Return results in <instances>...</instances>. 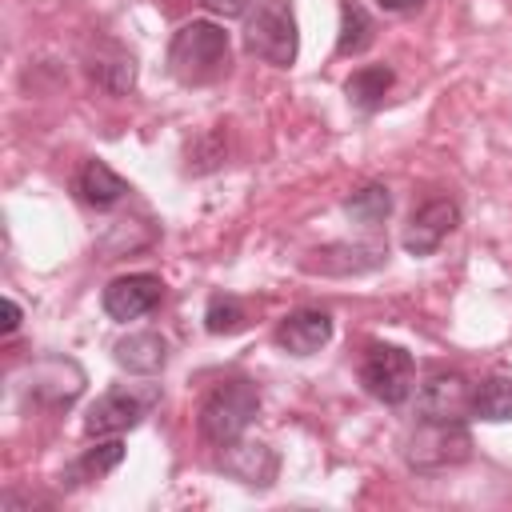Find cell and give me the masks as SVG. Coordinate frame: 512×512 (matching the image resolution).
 <instances>
[{
  "label": "cell",
  "mask_w": 512,
  "mask_h": 512,
  "mask_svg": "<svg viewBox=\"0 0 512 512\" xmlns=\"http://www.w3.org/2000/svg\"><path fill=\"white\" fill-rule=\"evenodd\" d=\"M232 64V44L224 24L216 20H188L168 40V72L184 88L216 84Z\"/></svg>",
  "instance_id": "1"
},
{
  "label": "cell",
  "mask_w": 512,
  "mask_h": 512,
  "mask_svg": "<svg viewBox=\"0 0 512 512\" xmlns=\"http://www.w3.org/2000/svg\"><path fill=\"white\" fill-rule=\"evenodd\" d=\"M256 412H260V392H256L252 380H220L200 400L196 432H200L204 444L224 448V444H232V440H240L248 432Z\"/></svg>",
  "instance_id": "2"
},
{
  "label": "cell",
  "mask_w": 512,
  "mask_h": 512,
  "mask_svg": "<svg viewBox=\"0 0 512 512\" xmlns=\"http://www.w3.org/2000/svg\"><path fill=\"white\" fill-rule=\"evenodd\" d=\"M244 52L272 64L292 68L300 56V24L292 0H260L244 16Z\"/></svg>",
  "instance_id": "3"
},
{
  "label": "cell",
  "mask_w": 512,
  "mask_h": 512,
  "mask_svg": "<svg viewBox=\"0 0 512 512\" xmlns=\"http://www.w3.org/2000/svg\"><path fill=\"white\" fill-rule=\"evenodd\" d=\"M164 400L160 384H120L108 388L104 396L92 400V408L84 412V436L88 440H104V436H124L132 428L144 424V416Z\"/></svg>",
  "instance_id": "4"
},
{
  "label": "cell",
  "mask_w": 512,
  "mask_h": 512,
  "mask_svg": "<svg viewBox=\"0 0 512 512\" xmlns=\"http://www.w3.org/2000/svg\"><path fill=\"white\" fill-rule=\"evenodd\" d=\"M356 376H360V388L372 400H380L388 408H400L416 388V360H412L408 348L376 340V344L364 348V356L356 364Z\"/></svg>",
  "instance_id": "5"
},
{
  "label": "cell",
  "mask_w": 512,
  "mask_h": 512,
  "mask_svg": "<svg viewBox=\"0 0 512 512\" xmlns=\"http://www.w3.org/2000/svg\"><path fill=\"white\" fill-rule=\"evenodd\" d=\"M404 460L412 472H444L472 460V432L464 420H420V428L404 444Z\"/></svg>",
  "instance_id": "6"
},
{
  "label": "cell",
  "mask_w": 512,
  "mask_h": 512,
  "mask_svg": "<svg viewBox=\"0 0 512 512\" xmlns=\"http://www.w3.org/2000/svg\"><path fill=\"white\" fill-rule=\"evenodd\" d=\"M416 412L420 420H464L472 412V380L456 368H436L416 388Z\"/></svg>",
  "instance_id": "7"
},
{
  "label": "cell",
  "mask_w": 512,
  "mask_h": 512,
  "mask_svg": "<svg viewBox=\"0 0 512 512\" xmlns=\"http://www.w3.org/2000/svg\"><path fill=\"white\" fill-rule=\"evenodd\" d=\"M160 300H164V280H160L156 272H124V276L108 280L104 292H100L104 312H108L112 320H120V324L156 312Z\"/></svg>",
  "instance_id": "8"
},
{
  "label": "cell",
  "mask_w": 512,
  "mask_h": 512,
  "mask_svg": "<svg viewBox=\"0 0 512 512\" xmlns=\"http://www.w3.org/2000/svg\"><path fill=\"white\" fill-rule=\"evenodd\" d=\"M84 384H88V376L72 356H44L28 368L24 392L44 408H68L84 392Z\"/></svg>",
  "instance_id": "9"
},
{
  "label": "cell",
  "mask_w": 512,
  "mask_h": 512,
  "mask_svg": "<svg viewBox=\"0 0 512 512\" xmlns=\"http://www.w3.org/2000/svg\"><path fill=\"white\" fill-rule=\"evenodd\" d=\"M84 72L108 96H128L136 88V56L112 36H96L84 48Z\"/></svg>",
  "instance_id": "10"
},
{
  "label": "cell",
  "mask_w": 512,
  "mask_h": 512,
  "mask_svg": "<svg viewBox=\"0 0 512 512\" xmlns=\"http://www.w3.org/2000/svg\"><path fill=\"white\" fill-rule=\"evenodd\" d=\"M456 224H460V204L448 196H432L408 216L400 244L408 256H432L448 240V232H456Z\"/></svg>",
  "instance_id": "11"
},
{
  "label": "cell",
  "mask_w": 512,
  "mask_h": 512,
  "mask_svg": "<svg viewBox=\"0 0 512 512\" xmlns=\"http://www.w3.org/2000/svg\"><path fill=\"white\" fill-rule=\"evenodd\" d=\"M384 260H388V244H380V240H352V244L336 240V244L308 252V260L300 268L320 272V276H364V272H376Z\"/></svg>",
  "instance_id": "12"
},
{
  "label": "cell",
  "mask_w": 512,
  "mask_h": 512,
  "mask_svg": "<svg viewBox=\"0 0 512 512\" xmlns=\"http://www.w3.org/2000/svg\"><path fill=\"white\" fill-rule=\"evenodd\" d=\"M216 468L232 480H240L244 488H272L276 484V472H280V456L260 444V440H232L224 448H216Z\"/></svg>",
  "instance_id": "13"
},
{
  "label": "cell",
  "mask_w": 512,
  "mask_h": 512,
  "mask_svg": "<svg viewBox=\"0 0 512 512\" xmlns=\"http://www.w3.org/2000/svg\"><path fill=\"white\" fill-rule=\"evenodd\" d=\"M328 340H332V316L324 308H296L276 324V344L288 356H312Z\"/></svg>",
  "instance_id": "14"
},
{
  "label": "cell",
  "mask_w": 512,
  "mask_h": 512,
  "mask_svg": "<svg viewBox=\"0 0 512 512\" xmlns=\"http://www.w3.org/2000/svg\"><path fill=\"white\" fill-rule=\"evenodd\" d=\"M72 192H76L80 204L104 212V208H116L124 196H132V184L120 172H112L104 160H84L76 180H72Z\"/></svg>",
  "instance_id": "15"
},
{
  "label": "cell",
  "mask_w": 512,
  "mask_h": 512,
  "mask_svg": "<svg viewBox=\"0 0 512 512\" xmlns=\"http://www.w3.org/2000/svg\"><path fill=\"white\" fill-rule=\"evenodd\" d=\"M112 360L132 376H156L168 364V340L160 332H152V328L128 332V336H120L112 344Z\"/></svg>",
  "instance_id": "16"
},
{
  "label": "cell",
  "mask_w": 512,
  "mask_h": 512,
  "mask_svg": "<svg viewBox=\"0 0 512 512\" xmlns=\"http://www.w3.org/2000/svg\"><path fill=\"white\" fill-rule=\"evenodd\" d=\"M120 460H124V440H120V436H104V440H96L92 448H84V452L60 472V484H64V488H80V484L104 480L112 468H120Z\"/></svg>",
  "instance_id": "17"
},
{
  "label": "cell",
  "mask_w": 512,
  "mask_h": 512,
  "mask_svg": "<svg viewBox=\"0 0 512 512\" xmlns=\"http://www.w3.org/2000/svg\"><path fill=\"white\" fill-rule=\"evenodd\" d=\"M392 84H396V72H392L388 64H360V68L344 80V96H348L352 108L376 112V108L384 104V96L392 92Z\"/></svg>",
  "instance_id": "18"
},
{
  "label": "cell",
  "mask_w": 512,
  "mask_h": 512,
  "mask_svg": "<svg viewBox=\"0 0 512 512\" xmlns=\"http://www.w3.org/2000/svg\"><path fill=\"white\" fill-rule=\"evenodd\" d=\"M376 40V20L360 0L340 4V36H336V56H360Z\"/></svg>",
  "instance_id": "19"
},
{
  "label": "cell",
  "mask_w": 512,
  "mask_h": 512,
  "mask_svg": "<svg viewBox=\"0 0 512 512\" xmlns=\"http://www.w3.org/2000/svg\"><path fill=\"white\" fill-rule=\"evenodd\" d=\"M472 416L488 424H508L512 420V376L492 372L472 388Z\"/></svg>",
  "instance_id": "20"
},
{
  "label": "cell",
  "mask_w": 512,
  "mask_h": 512,
  "mask_svg": "<svg viewBox=\"0 0 512 512\" xmlns=\"http://www.w3.org/2000/svg\"><path fill=\"white\" fill-rule=\"evenodd\" d=\"M344 212H348L356 224H364V228L384 224L388 212H392V192H388V184H364V188H356L352 196H344Z\"/></svg>",
  "instance_id": "21"
},
{
  "label": "cell",
  "mask_w": 512,
  "mask_h": 512,
  "mask_svg": "<svg viewBox=\"0 0 512 512\" xmlns=\"http://www.w3.org/2000/svg\"><path fill=\"white\" fill-rule=\"evenodd\" d=\"M244 324H248V312H244L240 296H232V292H212V296H208L204 328H208L212 336H232V332H240Z\"/></svg>",
  "instance_id": "22"
},
{
  "label": "cell",
  "mask_w": 512,
  "mask_h": 512,
  "mask_svg": "<svg viewBox=\"0 0 512 512\" xmlns=\"http://www.w3.org/2000/svg\"><path fill=\"white\" fill-rule=\"evenodd\" d=\"M200 4H204L212 16H224V20H232V16H248L256 0H200Z\"/></svg>",
  "instance_id": "23"
},
{
  "label": "cell",
  "mask_w": 512,
  "mask_h": 512,
  "mask_svg": "<svg viewBox=\"0 0 512 512\" xmlns=\"http://www.w3.org/2000/svg\"><path fill=\"white\" fill-rule=\"evenodd\" d=\"M428 0H376V8L380 12H388V16H412V12H420Z\"/></svg>",
  "instance_id": "24"
},
{
  "label": "cell",
  "mask_w": 512,
  "mask_h": 512,
  "mask_svg": "<svg viewBox=\"0 0 512 512\" xmlns=\"http://www.w3.org/2000/svg\"><path fill=\"white\" fill-rule=\"evenodd\" d=\"M16 328H20V304L8 296V300H4V336H12Z\"/></svg>",
  "instance_id": "25"
}]
</instances>
